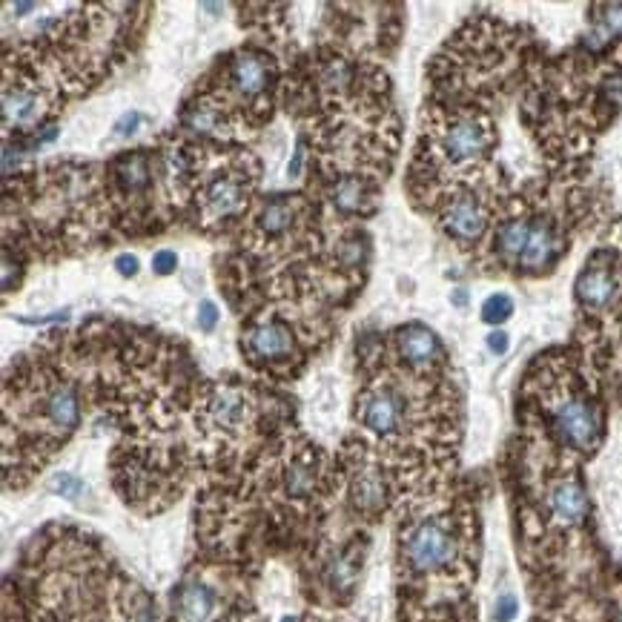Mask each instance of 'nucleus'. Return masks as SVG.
<instances>
[{"label":"nucleus","instance_id":"obj_26","mask_svg":"<svg viewBox=\"0 0 622 622\" xmlns=\"http://www.w3.org/2000/svg\"><path fill=\"white\" fill-rule=\"evenodd\" d=\"M49 488H52L55 494L72 499V502H78V499L86 494V485L78 479V476H72V473H58V476L49 482Z\"/></svg>","mask_w":622,"mask_h":622},{"label":"nucleus","instance_id":"obj_29","mask_svg":"<svg viewBox=\"0 0 622 622\" xmlns=\"http://www.w3.org/2000/svg\"><path fill=\"white\" fill-rule=\"evenodd\" d=\"M175 267H178V256H175L172 250H158V253L152 256V270H155L158 276H170V273H175Z\"/></svg>","mask_w":622,"mask_h":622},{"label":"nucleus","instance_id":"obj_20","mask_svg":"<svg viewBox=\"0 0 622 622\" xmlns=\"http://www.w3.org/2000/svg\"><path fill=\"white\" fill-rule=\"evenodd\" d=\"M531 227L534 224L525 221V218H514V221L502 224L499 233H496V250L519 264V258H522L525 247H528V238H531Z\"/></svg>","mask_w":622,"mask_h":622},{"label":"nucleus","instance_id":"obj_12","mask_svg":"<svg viewBox=\"0 0 622 622\" xmlns=\"http://www.w3.org/2000/svg\"><path fill=\"white\" fill-rule=\"evenodd\" d=\"M218 608V594L213 585L193 580L184 582L175 597V614L181 622H210Z\"/></svg>","mask_w":622,"mask_h":622},{"label":"nucleus","instance_id":"obj_5","mask_svg":"<svg viewBox=\"0 0 622 622\" xmlns=\"http://www.w3.org/2000/svg\"><path fill=\"white\" fill-rule=\"evenodd\" d=\"M201 422L213 433L233 436L250 422V402L238 387H213L201 405Z\"/></svg>","mask_w":622,"mask_h":622},{"label":"nucleus","instance_id":"obj_9","mask_svg":"<svg viewBox=\"0 0 622 622\" xmlns=\"http://www.w3.org/2000/svg\"><path fill=\"white\" fill-rule=\"evenodd\" d=\"M244 344L250 350L253 359H264V362H284L293 353V330L279 319L261 322L247 330Z\"/></svg>","mask_w":622,"mask_h":622},{"label":"nucleus","instance_id":"obj_32","mask_svg":"<svg viewBox=\"0 0 622 622\" xmlns=\"http://www.w3.org/2000/svg\"><path fill=\"white\" fill-rule=\"evenodd\" d=\"M508 333H502V330H494L491 336H488V347H491V353L496 356H502V353H508Z\"/></svg>","mask_w":622,"mask_h":622},{"label":"nucleus","instance_id":"obj_17","mask_svg":"<svg viewBox=\"0 0 622 622\" xmlns=\"http://www.w3.org/2000/svg\"><path fill=\"white\" fill-rule=\"evenodd\" d=\"M559 253V241L554 236V227L551 224H534L531 227V238H528V247L519 258V267L525 270H542L548 264H554V258Z\"/></svg>","mask_w":622,"mask_h":622},{"label":"nucleus","instance_id":"obj_21","mask_svg":"<svg viewBox=\"0 0 622 622\" xmlns=\"http://www.w3.org/2000/svg\"><path fill=\"white\" fill-rule=\"evenodd\" d=\"M367 187L362 178H356V175H347L342 178L336 187H333V204L342 210V213H365V204H367Z\"/></svg>","mask_w":622,"mask_h":622},{"label":"nucleus","instance_id":"obj_8","mask_svg":"<svg viewBox=\"0 0 622 622\" xmlns=\"http://www.w3.org/2000/svg\"><path fill=\"white\" fill-rule=\"evenodd\" d=\"M350 499L362 514H379L387 505V479L373 462H356L350 473Z\"/></svg>","mask_w":622,"mask_h":622},{"label":"nucleus","instance_id":"obj_19","mask_svg":"<svg viewBox=\"0 0 622 622\" xmlns=\"http://www.w3.org/2000/svg\"><path fill=\"white\" fill-rule=\"evenodd\" d=\"M256 221L264 236H281L284 230L293 227V204L287 201V195H273L270 201L261 204Z\"/></svg>","mask_w":622,"mask_h":622},{"label":"nucleus","instance_id":"obj_15","mask_svg":"<svg viewBox=\"0 0 622 622\" xmlns=\"http://www.w3.org/2000/svg\"><path fill=\"white\" fill-rule=\"evenodd\" d=\"M614 290H617V281L614 273L602 264H591L585 267L577 279V299L585 307H605L608 301L614 299Z\"/></svg>","mask_w":622,"mask_h":622},{"label":"nucleus","instance_id":"obj_27","mask_svg":"<svg viewBox=\"0 0 622 622\" xmlns=\"http://www.w3.org/2000/svg\"><path fill=\"white\" fill-rule=\"evenodd\" d=\"M516 611H519V602L511 591H505V594H499L494 602V620L496 622H511L516 617Z\"/></svg>","mask_w":622,"mask_h":622},{"label":"nucleus","instance_id":"obj_2","mask_svg":"<svg viewBox=\"0 0 622 622\" xmlns=\"http://www.w3.org/2000/svg\"><path fill=\"white\" fill-rule=\"evenodd\" d=\"M551 422L559 439L574 451H591L600 442L602 416L585 396H562L551 410Z\"/></svg>","mask_w":622,"mask_h":622},{"label":"nucleus","instance_id":"obj_7","mask_svg":"<svg viewBox=\"0 0 622 622\" xmlns=\"http://www.w3.org/2000/svg\"><path fill=\"white\" fill-rule=\"evenodd\" d=\"M41 413L43 422L55 433H72L81 422V399H78V390L69 385V382H58L52 385L41 399Z\"/></svg>","mask_w":622,"mask_h":622},{"label":"nucleus","instance_id":"obj_3","mask_svg":"<svg viewBox=\"0 0 622 622\" xmlns=\"http://www.w3.org/2000/svg\"><path fill=\"white\" fill-rule=\"evenodd\" d=\"M359 422L362 428L370 430L379 439H393L399 433H405L410 422L408 396L393 385H382L367 390L359 410Z\"/></svg>","mask_w":622,"mask_h":622},{"label":"nucleus","instance_id":"obj_28","mask_svg":"<svg viewBox=\"0 0 622 622\" xmlns=\"http://www.w3.org/2000/svg\"><path fill=\"white\" fill-rule=\"evenodd\" d=\"M218 307H215L213 301L204 299L198 304V330H204V333H213L215 324H218Z\"/></svg>","mask_w":622,"mask_h":622},{"label":"nucleus","instance_id":"obj_4","mask_svg":"<svg viewBox=\"0 0 622 622\" xmlns=\"http://www.w3.org/2000/svg\"><path fill=\"white\" fill-rule=\"evenodd\" d=\"M491 144H494V132L482 115L453 118L439 138V150L451 164H468L491 150Z\"/></svg>","mask_w":622,"mask_h":622},{"label":"nucleus","instance_id":"obj_23","mask_svg":"<svg viewBox=\"0 0 622 622\" xmlns=\"http://www.w3.org/2000/svg\"><path fill=\"white\" fill-rule=\"evenodd\" d=\"M184 124L193 129V132H204V135H213L224 129V112L210 104V101H198L195 107L184 112Z\"/></svg>","mask_w":622,"mask_h":622},{"label":"nucleus","instance_id":"obj_6","mask_svg":"<svg viewBox=\"0 0 622 622\" xmlns=\"http://www.w3.org/2000/svg\"><path fill=\"white\" fill-rule=\"evenodd\" d=\"M324 485V473L319 456L313 453H296L287 456L279 468V491L290 502H310L316 499Z\"/></svg>","mask_w":622,"mask_h":622},{"label":"nucleus","instance_id":"obj_18","mask_svg":"<svg viewBox=\"0 0 622 622\" xmlns=\"http://www.w3.org/2000/svg\"><path fill=\"white\" fill-rule=\"evenodd\" d=\"M115 175H118L121 187L129 190V193H141V190H147V184H150V175H152L147 152L135 150V152H127V155H121V158L115 161Z\"/></svg>","mask_w":622,"mask_h":622},{"label":"nucleus","instance_id":"obj_35","mask_svg":"<svg viewBox=\"0 0 622 622\" xmlns=\"http://www.w3.org/2000/svg\"><path fill=\"white\" fill-rule=\"evenodd\" d=\"M617 622H622V611H620V617H617Z\"/></svg>","mask_w":622,"mask_h":622},{"label":"nucleus","instance_id":"obj_11","mask_svg":"<svg viewBox=\"0 0 622 622\" xmlns=\"http://www.w3.org/2000/svg\"><path fill=\"white\" fill-rule=\"evenodd\" d=\"M230 84L241 98H258L270 84V58L261 52H238L230 64Z\"/></svg>","mask_w":622,"mask_h":622},{"label":"nucleus","instance_id":"obj_31","mask_svg":"<svg viewBox=\"0 0 622 622\" xmlns=\"http://www.w3.org/2000/svg\"><path fill=\"white\" fill-rule=\"evenodd\" d=\"M115 270L121 273V276H135L138 273V256H132V253H124V256L115 258Z\"/></svg>","mask_w":622,"mask_h":622},{"label":"nucleus","instance_id":"obj_1","mask_svg":"<svg viewBox=\"0 0 622 622\" xmlns=\"http://www.w3.org/2000/svg\"><path fill=\"white\" fill-rule=\"evenodd\" d=\"M399 557H402V568L413 577L445 574L462 557L459 528L448 516H425L402 534Z\"/></svg>","mask_w":622,"mask_h":622},{"label":"nucleus","instance_id":"obj_33","mask_svg":"<svg viewBox=\"0 0 622 622\" xmlns=\"http://www.w3.org/2000/svg\"><path fill=\"white\" fill-rule=\"evenodd\" d=\"M465 301H468V293H465V290H456V293H453V304H459V307H462Z\"/></svg>","mask_w":622,"mask_h":622},{"label":"nucleus","instance_id":"obj_13","mask_svg":"<svg viewBox=\"0 0 622 622\" xmlns=\"http://www.w3.org/2000/svg\"><path fill=\"white\" fill-rule=\"evenodd\" d=\"M548 508H551L554 519L562 522V525H580L585 514H588V496L582 491L580 482L562 479L548 494Z\"/></svg>","mask_w":622,"mask_h":622},{"label":"nucleus","instance_id":"obj_24","mask_svg":"<svg viewBox=\"0 0 622 622\" xmlns=\"http://www.w3.org/2000/svg\"><path fill=\"white\" fill-rule=\"evenodd\" d=\"M3 112H6V121H32L38 118V98L26 89H15V92H6L3 98Z\"/></svg>","mask_w":622,"mask_h":622},{"label":"nucleus","instance_id":"obj_25","mask_svg":"<svg viewBox=\"0 0 622 622\" xmlns=\"http://www.w3.org/2000/svg\"><path fill=\"white\" fill-rule=\"evenodd\" d=\"M511 313H514V301L505 293H496L482 304V319L488 324H502L505 319H511Z\"/></svg>","mask_w":622,"mask_h":622},{"label":"nucleus","instance_id":"obj_22","mask_svg":"<svg viewBox=\"0 0 622 622\" xmlns=\"http://www.w3.org/2000/svg\"><path fill=\"white\" fill-rule=\"evenodd\" d=\"M602 15L594 18V32L588 35V43L597 49L602 43H608L611 38H620L622 35V3H611V6H602Z\"/></svg>","mask_w":622,"mask_h":622},{"label":"nucleus","instance_id":"obj_10","mask_svg":"<svg viewBox=\"0 0 622 622\" xmlns=\"http://www.w3.org/2000/svg\"><path fill=\"white\" fill-rule=\"evenodd\" d=\"M442 227L445 233L462 244H471L476 238L485 233L488 227V215L482 210V204L473 198V195H459L453 198L451 204L445 207V215H442Z\"/></svg>","mask_w":622,"mask_h":622},{"label":"nucleus","instance_id":"obj_30","mask_svg":"<svg viewBox=\"0 0 622 622\" xmlns=\"http://www.w3.org/2000/svg\"><path fill=\"white\" fill-rule=\"evenodd\" d=\"M138 124H144V115H141V112H127V115H124L112 129H115V135L124 138V135H132V132L138 129Z\"/></svg>","mask_w":622,"mask_h":622},{"label":"nucleus","instance_id":"obj_16","mask_svg":"<svg viewBox=\"0 0 622 622\" xmlns=\"http://www.w3.org/2000/svg\"><path fill=\"white\" fill-rule=\"evenodd\" d=\"M204 201H207V210L215 218H227V215L238 213L244 207V201H247L244 198V184L236 181V178H230V175H218V178L210 181Z\"/></svg>","mask_w":622,"mask_h":622},{"label":"nucleus","instance_id":"obj_34","mask_svg":"<svg viewBox=\"0 0 622 622\" xmlns=\"http://www.w3.org/2000/svg\"><path fill=\"white\" fill-rule=\"evenodd\" d=\"M12 9H15V12H32V9H35V3H15Z\"/></svg>","mask_w":622,"mask_h":622},{"label":"nucleus","instance_id":"obj_14","mask_svg":"<svg viewBox=\"0 0 622 622\" xmlns=\"http://www.w3.org/2000/svg\"><path fill=\"white\" fill-rule=\"evenodd\" d=\"M396 344H399V356L413 367H425L430 365L436 356H439V339L433 336V330L422 327V324H408L399 330L396 336Z\"/></svg>","mask_w":622,"mask_h":622}]
</instances>
